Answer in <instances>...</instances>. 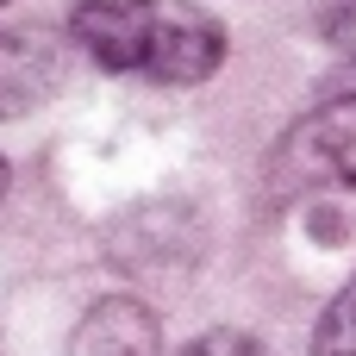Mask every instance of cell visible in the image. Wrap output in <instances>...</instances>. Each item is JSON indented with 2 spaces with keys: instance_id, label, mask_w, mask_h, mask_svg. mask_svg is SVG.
Instances as JSON below:
<instances>
[{
  "instance_id": "obj_1",
  "label": "cell",
  "mask_w": 356,
  "mask_h": 356,
  "mask_svg": "<svg viewBox=\"0 0 356 356\" xmlns=\"http://www.w3.org/2000/svg\"><path fill=\"white\" fill-rule=\"evenodd\" d=\"M219 63H225V25L194 0H156V25L144 44V81L200 88Z\"/></svg>"
},
{
  "instance_id": "obj_2",
  "label": "cell",
  "mask_w": 356,
  "mask_h": 356,
  "mask_svg": "<svg viewBox=\"0 0 356 356\" xmlns=\"http://www.w3.org/2000/svg\"><path fill=\"white\" fill-rule=\"evenodd\" d=\"M150 25H156V0H81L69 13V38L88 50V63L113 75H144Z\"/></svg>"
},
{
  "instance_id": "obj_3",
  "label": "cell",
  "mask_w": 356,
  "mask_h": 356,
  "mask_svg": "<svg viewBox=\"0 0 356 356\" xmlns=\"http://www.w3.org/2000/svg\"><path fill=\"white\" fill-rule=\"evenodd\" d=\"M63 81V56L44 31L19 25V31H0V119H25L38 113Z\"/></svg>"
},
{
  "instance_id": "obj_4",
  "label": "cell",
  "mask_w": 356,
  "mask_h": 356,
  "mask_svg": "<svg viewBox=\"0 0 356 356\" xmlns=\"http://www.w3.org/2000/svg\"><path fill=\"white\" fill-rule=\"evenodd\" d=\"M288 163H300L307 175H325V181L356 188V94L325 100L319 113H307V119L294 125Z\"/></svg>"
},
{
  "instance_id": "obj_5",
  "label": "cell",
  "mask_w": 356,
  "mask_h": 356,
  "mask_svg": "<svg viewBox=\"0 0 356 356\" xmlns=\"http://www.w3.org/2000/svg\"><path fill=\"white\" fill-rule=\"evenodd\" d=\"M69 356H163V332H156V313L131 294H106L81 313Z\"/></svg>"
},
{
  "instance_id": "obj_6",
  "label": "cell",
  "mask_w": 356,
  "mask_h": 356,
  "mask_svg": "<svg viewBox=\"0 0 356 356\" xmlns=\"http://www.w3.org/2000/svg\"><path fill=\"white\" fill-rule=\"evenodd\" d=\"M313 356H356V275L332 294V307L313 325Z\"/></svg>"
},
{
  "instance_id": "obj_7",
  "label": "cell",
  "mask_w": 356,
  "mask_h": 356,
  "mask_svg": "<svg viewBox=\"0 0 356 356\" xmlns=\"http://www.w3.org/2000/svg\"><path fill=\"white\" fill-rule=\"evenodd\" d=\"M181 356H263V344H250L244 332H207V338H194Z\"/></svg>"
},
{
  "instance_id": "obj_8",
  "label": "cell",
  "mask_w": 356,
  "mask_h": 356,
  "mask_svg": "<svg viewBox=\"0 0 356 356\" xmlns=\"http://www.w3.org/2000/svg\"><path fill=\"white\" fill-rule=\"evenodd\" d=\"M6 188H13V169H6V156H0V200H6Z\"/></svg>"
},
{
  "instance_id": "obj_9",
  "label": "cell",
  "mask_w": 356,
  "mask_h": 356,
  "mask_svg": "<svg viewBox=\"0 0 356 356\" xmlns=\"http://www.w3.org/2000/svg\"><path fill=\"white\" fill-rule=\"evenodd\" d=\"M0 6H6V0H0Z\"/></svg>"
}]
</instances>
